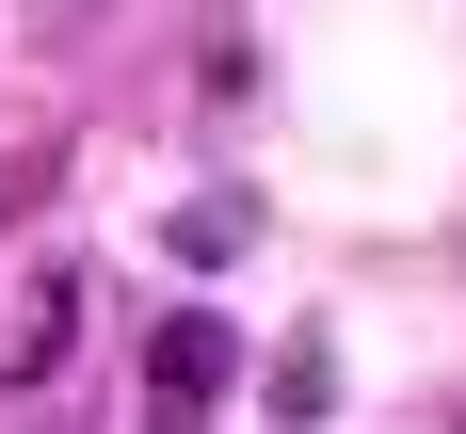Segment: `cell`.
Returning a JSON list of instances; mask_svg holds the SVG:
<instances>
[{
	"label": "cell",
	"instance_id": "cell-4",
	"mask_svg": "<svg viewBox=\"0 0 466 434\" xmlns=\"http://www.w3.org/2000/svg\"><path fill=\"white\" fill-rule=\"evenodd\" d=\"M161 241H177L193 274H226L241 241H258V209H241V193H193V209H177V226H161Z\"/></svg>",
	"mask_w": 466,
	"mask_h": 434
},
{
	"label": "cell",
	"instance_id": "cell-1",
	"mask_svg": "<svg viewBox=\"0 0 466 434\" xmlns=\"http://www.w3.org/2000/svg\"><path fill=\"white\" fill-rule=\"evenodd\" d=\"M226 386H241V322H226V306H177V322L145 338V419H161V434H193Z\"/></svg>",
	"mask_w": 466,
	"mask_h": 434
},
{
	"label": "cell",
	"instance_id": "cell-2",
	"mask_svg": "<svg viewBox=\"0 0 466 434\" xmlns=\"http://www.w3.org/2000/svg\"><path fill=\"white\" fill-rule=\"evenodd\" d=\"M65 354H81V274L48 257V274L16 289V322H0V386H48V370H65Z\"/></svg>",
	"mask_w": 466,
	"mask_h": 434
},
{
	"label": "cell",
	"instance_id": "cell-3",
	"mask_svg": "<svg viewBox=\"0 0 466 434\" xmlns=\"http://www.w3.org/2000/svg\"><path fill=\"white\" fill-rule=\"evenodd\" d=\"M258 402H274L289 434H306V419H338V354H322V338H289L274 370H258Z\"/></svg>",
	"mask_w": 466,
	"mask_h": 434
}]
</instances>
